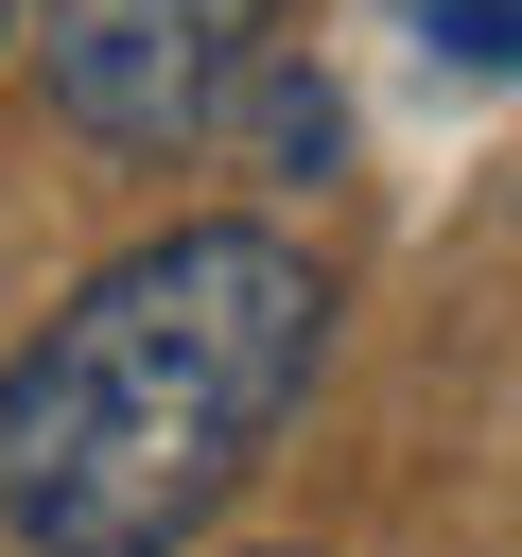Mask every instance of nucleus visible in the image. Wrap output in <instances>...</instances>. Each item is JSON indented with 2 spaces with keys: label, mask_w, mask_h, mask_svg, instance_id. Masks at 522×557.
<instances>
[{
  "label": "nucleus",
  "mask_w": 522,
  "mask_h": 557,
  "mask_svg": "<svg viewBox=\"0 0 522 557\" xmlns=\"http://www.w3.org/2000/svg\"><path fill=\"white\" fill-rule=\"evenodd\" d=\"M278 0H35V70L104 157H174L261 87Z\"/></svg>",
  "instance_id": "obj_2"
},
{
  "label": "nucleus",
  "mask_w": 522,
  "mask_h": 557,
  "mask_svg": "<svg viewBox=\"0 0 522 557\" xmlns=\"http://www.w3.org/2000/svg\"><path fill=\"white\" fill-rule=\"evenodd\" d=\"M0 35H17V0H0Z\"/></svg>",
  "instance_id": "obj_5"
},
{
  "label": "nucleus",
  "mask_w": 522,
  "mask_h": 557,
  "mask_svg": "<svg viewBox=\"0 0 522 557\" xmlns=\"http://www.w3.org/2000/svg\"><path fill=\"white\" fill-rule=\"evenodd\" d=\"M244 139H261V174H313L348 122H331V87H313V70H261V122H244Z\"/></svg>",
  "instance_id": "obj_3"
},
{
  "label": "nucleus",
  "mask_w": 522,
  "mask_h": 557,
  "mask_svg": "<svg viewBox=\"0 0 522 557\" xmlns=\"http://www.w3.org/2000/svg\"><path fill=\"white\" fill-rule=\"evenodd\" d=\"M331 348V278L278 226H157L0 366V522L35 557H174Z\"/></svg>",
  "instance_id": "obj_1"
},
{
  "label": "nucleus",
  "mask_w": 522,
  "mask_h": 557,
  "mask_svg": "<svg viewBox=\"0 0 522 557\" xmlns=\"http://www.w3.org/2000/svg\"><path fill=\"white\" fill-rule=\"evenodd\" d=\"M435 70H522V0H435Z\"/></svg>",
  "instance_id": "obj_4"
}]
</instances>
